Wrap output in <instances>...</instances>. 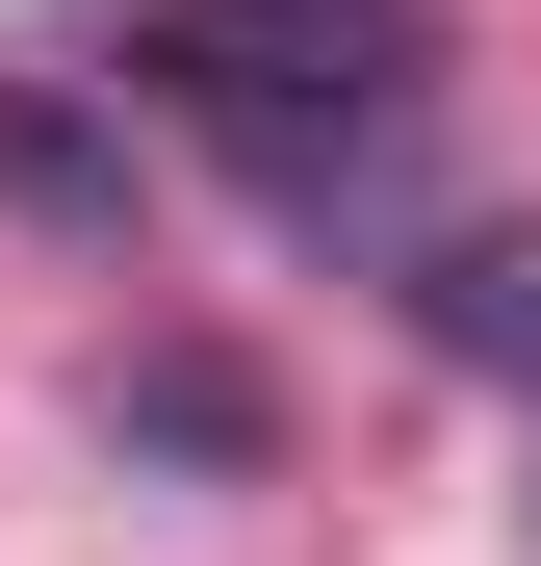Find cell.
I'll list each match as a JSON object with an SVG mask.
<instances>
[{
  "label": "cell",
  "mask_w": 541,
  "mask_h": 566,
  "mask_svg": "<svg viewBox=\"0 0 541 566\" xmlns=\"http://www.w3.org/2000/svg\"><path fill=\"white\" fill-rule=\"evenodd\" d=\"M129 77H155L207 155L310 180V207H335V180H387V155L438 129V27H413V0H155Z\"/></svg>",
  "instance_id": "obj_1"
},
{
  "label": "cell",
  "mask_w": 541,
  "mask_h": 566,
  "mask_svg": "<svg viewBox=\"0 0 541 566\" xmlns=\"http://www.w3.org/2000/svg\"><path fill=\"white\" fill-rule=\"evenodd\" d=\"M413 310H438V360H490V387H541V232H465V258L413 283Z\"/></svg>",
  "instance_id": "obj_2"
}]
</instances>
